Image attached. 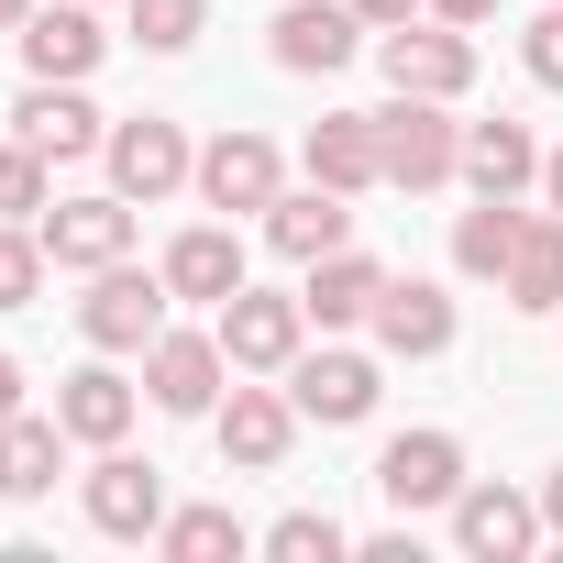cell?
Segmentation results:
<instances>
[{
	"label": "cell",
	"instance_id": "6da1fadb",
	"mask_svg": "<svg viewBox=\"0 0 563 563\" xmlns=\"http://www.w3.org/2000/svg\"><path fill=\"white\" fill-rule=\"evenodd\" d=\"M376 166H387V188H453L464 177V122H453V100H387L376 111Z\"/></svg>",
	"mask_w": 563,
	"mask_h": 563
},
{
	"label": "cell",
	"instance_id": "7a4b0ae2",
	"mask_svg": "<svg viewBox=\"0 0 563 563\" xmlns=\"http://www.w3.org/2000/svg\"><path fill=\"white\" fill-rule=\"evenodd\" d=\"M221 354H232V376H288L299 354H310V299H288V288H254V276H243V288L221 299Z\"/></svg>",
	"mask_w": 563,
	"mask_h": 563
},
{
	"label": "cell",
	"instance_id": "3957f363",
	"mask_svg": "<svg viewBox=\"0 0 563 563\" xmlns=\"http://www.w3.org/2000/svg\"><path fill=\"white\" fill-rule=\"evenodd\" d=\"M166 310H177V288H166V265L144 276V265L122 254V265H100V276H89V299H78V332H89L100 354H144V343L166 332Z\"/></svg>",
	"mask_w": 563,
	"mask_h": 563
},
{
	"label": "cell",
	"instance_id": "277c9868",
	"mask_svg": "<svg viewBox=\"0 0 563 563\" xmlns=\"http://www.w3.org/2000/svg\"><path fill=\"white\" fill-rule=\"evenodd\" d=\"M376 67H387V89H409V100H464V89H475V34L442 23V12H420V23L376 34Z\"/></svg>",
	"mask_w": 563,
	"mask_h": 563
},
{
	"label": "cell",
	"instance_id": "5b68a950",
	"mask_svg": "<svg viewBox=\"0 0 563 563\" xmlns=\"http://www.w3.org/2000/svg\"><path fill=\"white\" fill-rule=\"evenodd\" d=\"M111 188L133 199V210H155V199H177V188H199V144L166 122V111H133V122H111Z\"/></svg>",
	"mask_w": 563,
	"mask_h": 563
},
{
	"label": "cell",
	"instance_id": "8992f818",
	"mask_svg": "<svg viewBox=\"0 0 563 563\" xmlns=\"http://www.w3.org/2000/svg\"><path fill=\"white\" fill-rule=\"evenodd\" d=\"M221 387H232V354H221V332H155L144 343V398L166 409V420H210L221 409Z\"/></svg>",
	"mask_w": 563,
	"mask_h": 563
},
{
	"label": "cell",
	"instance_id": "52a82bcc",
	"mask_svg": "<svg viewBox=\"0 0 563 563\" xmlns=\"http://www.w3.org/2000/svg\"><path fill=\"white\" fill-rule=\"evenodd\" d=\"M288 398H299V420L354 431V420H376L387 365H376V354H354V343H321V354H299V365H288Z\"/></svg>",
	"mask_w": 563,
	"mask_h": 563
},
{
	"label": "cell",
	"instance_id": "ba28073f",
	"mask_svg": "<svg viewBox=\"0 0 563 563\" xmlns=\"http://www.w3.org/2000/svg\"><path fill=\"white\" fill-rule=\"evenodd\" d=\"M265 45H276L288 78H343L365 56V12H354V0H288V12L265 23Z\"/></svg>",
	"mask_w": 563,
	"mask_h": 563
},
{
	"label": "cell",
	"instance_id": "9c48e42d",
	"mask_svg": "<svg viewBox=\"0 0 563 563\" xmlns=\"http://www.w3.org/2000/svg\"><path fill=\"white\" fill-rule=\"evenodd\" d=\"M276 188H288V155H276L265 133H243V122H232V133H210V144H199V199H210L221 221H232V210H254V221H265V210H276Z\"/></svg>",
	"mask_w": 563,
	"mask_h": 563
},
{
	"label": "cell",
	"instance_id": "30bf717a",
	"mask_svg": "<svg viewBox=\"0 0 563 563\" xmlns=\"http://www.w3.org/2000/svg\"><path fill=\"white\" fill-rule=\"evenodd\" d=\"M376 497H387L398 519L453 508V497H464V442H453V431H398V442L376 453Z\"/></svg>",
	"mask_w": 563,
	"mask_h": 563
},
{
	"label": "cell",
	"instance_id": "8fae6325",
	"mask_svg": "<svg viewBox=\"0 0 563 563\" xmlns=\"http://www.w3.org/2000/svg\"><path fill=\"white\" fill-rule=\"evenodd\" d=\"M78 508H89V530H100V541H155V530H166V475H155V464H133V453L111 442V453L89 464Z\"/></svg>",
	"mask_w": 563,
	"mask_h": 563
},
{
	"label": "cell",
	"instance_id": "7c38bea8",
	"mask_svg": "<svg viewBox=\"0 0 563 563\" xmlns=\"http://www.w3.org/2000/svg\"><path fill=\"white\" fill-rule=\"evenodd\" d=\"M210 442H221V464L276 475V464H288V442H299V398H288V387H232V398L210 409Z\"/></svg>",
	"mask_w": 563,
	"mask_h": 563
},
{
	"label": "cell",
	"instance_id": "4fadbf2b",
	"mask_svg": "<svg viewBox=\"0 0 563 563\" xmlns=\"http://www.w3.org/2000/svg\"><path fill=\"white\" fill-rule=\"evenodd\" d=\"M453 541H464L475 563H530L552 530H541V497H519V486H475V475H464V497H453Z\"/></svg>",
	"mask_w": 563,
	"mask_h": 563
},
{
	"label": "cell",
	"instance_id": "5bb4252c",
	"mask_svg": "<svg viewBox=\"0 0 563 563\" xmlns=\"http://www.w3.org/2000/svg\"><path fill=\"white\" fill-rule=\"evenodd\" d=\"M376 354L387 365H431L453 354V288H431V276H387V299H376Z\"/></svg>",
	"mask_w": 563,
	"mask_h": 563
},
{
	"label": "cell",
	"instance_id": "9a60e30c",
	"mask_svg": "<svg viewBox=\"0 0 563 563\" xmlns=\"http://www.w3.org/2000/svg\"><path fill=\"white\" fill-rule=\"evenodd\" d=\"M12 133H23L34 155H56V166H78V155H100V144H111V122L89 111V89H78V78H34V89L12 100Z\"/></svg>",
	"mask_w": 563,
	"mask_h": 563
},
{
	"label": "cell",
	"instance_id": "2e32d148",
	"mask_svg": "<svg viewBox=\"0 0 563 563\" xmlns=\"http://www.w3.org/2000/svg\"><path fill=\"white\" fill-rule=\"evenodd\" d=\"M34 232H45V254H56V265L100 276V265H122V254H133V199H122V188H100V199H56Z\"/></svg>",
	"mask_w": 563,
	"mask_h": 563
},
{
	"label": "cell",
	"instance_id": "e0dca14e",
	"mask_svg": "<svg viewBox=\"0 0 563 563\" xmlns=\"http://www.w3.org/2000/svg\"><path fill=\"white\" fill-rule=\"evenodd\" d=\"M12 45H23V67H34V78H89V67L111 56V34H100V0H34Z\"/></svg>",
	"mask_w": 563,
	"mask_h": 563
},
{
	"label": "cell",
	"instance_id": "ac0fdd59",
	"mask_svg": "<svg viewBox=\"0 0 563 563\" xmlns=\"http://www.w3.org/2000/svg\"><path fill=\"white\" fill-rule=\"evenodd\" d=\"M265 243L288 254V265H321V254H343L354 243V210H343V188H276V210H265Z\"/></svg>",
	"mask_w": 563,
	"mask_h": 563
},
{
	"label": "cell",
	"instance_id": "d6986e66",
	"mask_svg": "<svg viewBox=\"0 0 563 563\" xmlns=\"http://www.w3.org/2000/svg\"><path fill=\"white\" fill-rule=\"evenodd\" d=\"M133 409H144V387H133V376H111V365L56 376V420H67V442H89V453H111V442L133 431Z\"/></svg>",
	"mask_w": 563,
	"mask_h": 563
},
{
	"label": "cell",
	"instance_id": "ffe728a7",
	"mask_svg": "<svg viewBox=\"0 0 563 563\" xmlns=\"http://www.w3.org/2000/svg\"><path fill=\"white\" fill-rule=\"evenodd\" d=\"M299 166H310L321 188H343V199H365V188H387V166H376V111H332V122H310V144H299Z\"/></svg>",
	"mask_w": 563,
	"mask_h": 563
},
{
	"label": "cell",
	"instance_id": "44dd1931",
	"mask_svg": "<svg viewBox=\"0 0 563 563\" xmlns=\"http://www.w3.org/2000/svg\"><path fill=\"white\" fill-rule=\"evenodd\" d=\"M299 299H310V321H321V332H354V321H376V299H387V265L343 243V254H321V265L299 276Z\"/></svg>",
	"mask_w": 563,
	"mask_h": 563
},
{
	"label": "cell",
	"instance_id": "7402d4cb",
	"mask_svg": "<svg viewBox=\"0 0 563 563\" xmlns=\"http://www.w3.org/2000/svg\"><path fill=\"white\" fill-rule=\"evenodd\" d=\"M166 288L199 299V310H221V299L243 288V243H232V221H188V232L166 243Z\"/></svg>",
	"mask_w": 563,
	"mask_h": 563
},
{
	"label": "cell",
	"instance_id": "603a6c76",
	"mask_svg": "<svg viewBox=\"0 0 563 563\" xmlns=\"http://www.w3.org/2000/svg\"><path fill=\"white\" fill-rule=\"evenodd\" d=\"M56 475H67V420L56 409H23V420H0V497H56Z\"/></svg>",
	"mask_w": 563,
	"mask_h": 563
},
{
	"label": "cell",
	"instance_id": "cb8c5ba5",
	"mask_svg": "<svg viewBox=\"0 0 563 563\" xmlns=\"http://www.w3.org/2000/svg\"><path fill=\"white\" fill-rule=\"evenodd\" d=\"M464 177H475V199H519V188H541V144H530V122H464Z\"/></svg>",
	"mask_w": 563,
	"mask_h": 563
},
{
	"label": "cell",
	"instance_id": "d4e9b609",
	"mask_svg": "<svg viewBox=\"0 0 563 563\" xmlns=\"http://www.w3.org/2000/svg\"><path fill=\"white\" fill-rule=\"evenodd\" d=\"M497 288H508V310H563V210L552 199L530 210V232H519V254H508Z\"/></svg>",
	"mask_w": 563,
	"mask_h": 563
},
{
	"label": "cell",
	"instance_id": "484cf974",
	"mask_svg": "<svg viewBox=\"0 0 563 563\" xmlns=\"http://www.w3.org/2000/svg\"><path fill=\"white\" fill-rule=\"evenodd\" d=\"M519 232H530V210H519V199H475V210L453 221V276H508Z\"/></svg>",
	"mask_w": 563,
	"mask_h": 563
},
{
	"label": "cell",
	"instance_id": "4316f807",
	"mask_svg": "<svg viewBox=\"0 0 563 563\" xmlns=\"http://www.w3.org/2000/svg\"><path fill=\"white\" fill-rule=\"evenodd\" d=\"M155 552H177V563H221V552H254V530H243L232 508H166Z\"/></svg>",
	"mask_w": 563,
	"mask_h": 563
},
{
	"label": "cell",
	"instance_id": "83f0119b",
	"mask_svg": "<svg viewBox=\"0 0 563 563\" xmlns=\"http://www.w3.org/2000/svg\"><path fill=\"white\" fill-rule=\"evenodd\" d=\"M56 210V155H34L23 133L0 144V221H45Z\"/></svg>",
	"mask_w": 563,
	"mask_h": 563
},
{
	"label": "cell",
	"instance_id": "f1b7e54d",
	"mask_svg": "<svg viewBox=\"0 0 563 563\" xmlns=\"http://www.w3.org/2000/svg\"><path fill=\"white\" fill-rule=\"evenodd\" d=\"M122 12H133V45L144 56H188L210 34V0H122Z\"/></svg>",
	"mask_w": 563,
	"mask_h": 563
},
{
	"label": "cell",
	"instance_id": "f546056e",
	"mask_svg": "<svg viewBox=\"0 0 563 563\" xmlns=\"http://www.w3.org/2000/svg\"><path fill=\"white\" fill-rule=\"evenodd\" d=\"M265 552H276V563H343L354 541H343V519H332V508H288V519L265 530Z\"/></svg>",
	"mask_w": 563,
	"mask_h": 563
},
{
	"label": "cell",
	"instance_id": "4dcf8cb0",
	"mask_svg": "<svg viewBox=\"0 0 563 563\" xmlns=\"http://www.w3.org/2000/svg\"><path fill=\"white\" fill-rule=\"evenodd\" d=\"M45 232L34 221H0V310H34V288H45Z\"/></svg>",
	"mask_w": 563,
	"mask_h": 563
},
{
	"label": "cell",
	"instance_id": "1f68e13d",
	"mask_svg": "<svg viewBox=\"0 0 563 563\" xmlns=\"http://www.w3.org/2000/svg\"><path fill=\"white\" fill-rule=\"evenodd\" d=\"M519 67H530L541 89H563V0H541V12H530V34H519Z\"/></svg>",
	"mask_w": 563,
	"mask_h": 563
},
{
	"label": "cell",
	"instance_id": "d6a6232c",
	"mask_svg": "<svg viewBox=\"0 0 563 563\" xmlns=\"http://www.w3.org/2000/svg\"><path fill=\"white\" fill-rule=\"evenodd\" d=\"M354 12H365V34H398V23H420V12H431V0H354Z\"/></svg>",
	"mask_w": 563,
	"mask_h": 563
},
{
	"label": "cell",
	"instance_id": "836d02e7",
	"mask_svg": "<svg viewBox=\"0 0 563 563\" xmlns=\"http://www.w3.org/2000/svg\"><path fill=\"white\" fill-rule=\"evenodd\" d=\"M541 530H552V541H563V464H552V475H541Z\"/></svg>",
	"mask_w": 563,
	"mask_h": 563
},
{
	"label": "cell",
	"instance_id": "e575fe53",
	"mask_svg": "<svg viewBox=\"0 0 563 563\" xmlns=\"http://www.w3.org/2000/svg\"><path fill=\"white\" fill-rule=\"evenodd\" d=\"M431 12H442V23H464V34H475V23H486V12H497V0H431Z\"/></svg>",
	"mask_w": 563,
	"mask_h": 563
},
{
	"label": "cell",
	"instance_id": "d590c367",
	"mask_svg": "<svg viewBox=\"0 0 563 563\" xmlns=\"http://www.w3.org/2000/svg\"><path fill=\"white\" fill-rule=\"evenodd\" d=\"M0 420H23V365L0 354Z\"/></svg>",
	"mask_w": 563,
	"mask_h": 563
},
{
	"label": "cell",
	"instance_id": "8d00e7d4",
	"mask_svg": "<svg viewBox=\"0 0 563 563\" xmlns=\"http://www.w3.org/2000/svg\"><path fill=\"white\" fill-rule=\"evenodd\" d=\"M541 199H552V210H563V144H552V155H541Z\"/></svg>",
	"mask_w": 563,
	"mask_h": 563
},
{
	"label": "cell",
	"instance_id": "74e56055",
	"mask_svg": "<svg viewBox=\"0 0 563 563\" xmlns=\"http://www.w3.org/2000/svg\"><path fill=\"white\" fill-rule=\"evenodd\" d=\"M23 12H34V0H0V34H23Z\"/></svg>",
	"mask_w": 563,
	"mask_h": 563
}]
</instances>
